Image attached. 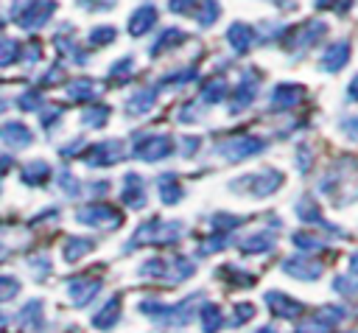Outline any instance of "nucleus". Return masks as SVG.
Masks as SVG:
<instances>
[{
  "mask_svg": "<svg viewBox=\"0 0 358 333\" xmlns=\"http://www.w3.org/2000/svg\"><path fill=\"white\" fill-rule=\"evenodd\" d=\"M28 3H31V0H11V17H17Z\"/></svg>",
  "mask_w": 358,
  "mask_h": 333,
  "instance_id": "bf43d9fd",
  "label": "nucleus"
},
{
  "mask_svg": "<svg viewBox=\"0 0 358 333\" xmlns=\"http://www.w3.org/2000/svg\"><path fill=\"white\" fill-rule=\"evenodd\" d=\"M336 327L333 325H327V322H322L319 316H310V319H305V322H299L296 327H294V333H333Z\"/></svg>",
  "mask_w": 358,
  "mask_h": 333,
  "instance_id": "c03bdc74",
  "label": "nucleus"
},
{
  "mask_svg": "<svg viewBox=\"0 0 358 333\" xmlns=\"http://www.w3.org/2000/svg\"><path fill=\"white\" fill-rule=\"evenodd\" d=\"M324 34H327V22L310 20V22H305V25H299V28H294V31L288 34V45L296 48V50H308V48L316 45Z\"/></svg>",
  "mask_w": 358,
  "mask_h": 333,
  "instance_id": "1a4fd4ad",
  "label": "nucleus"
},
{
  "mask_svg": "<svg viewBox=\"0 0 358 333\" xmlns=\"http://www.w3.org/2000/svg\"><path fill=\"white\" fill-rule=\"evenodd\" d=\"M313 316H319L322 322H327V325H333V327H336L338 322H344L347 311H344L341 305H333V302H330V305H322V308H319V311H316Z\"/></svg>",
  "mask_w": 358,
  "mask_h": 333,
  "instance_id": "37998d69",
  "label": "nucleus"
},
{
  "mask_svg": "<svg viewBox=\"0 0 358 333\" xmlns=\"http://www.w3.org/2000/svg\"><path fill=\"white\" fill-rule=\"evenodd\" d=\"M120 201H123L126 207H131V210H140V207H145V185H143V176H140V173L129 171V173L123 176Z\"/></svg>",
  "mask_w": 358,
  "mask_h": 333,
  "instance_id": "2eb2a0df",
  "label": "nucleus"
},
{
  "mask_svg": "<svg viewBox=\"0 0 358 333\" xmlns=\"http://www.w3.org/2000/svg\"><path fill=\"white\" fill-rule=\"evenodd\" d=\"M20 176H22L25 185H45L48 176H50V165H48L45 160H31V162L22 165Z\"/></svg>",
  "mask_w": 358,
  "mask_h": 333,
  "instance_id": "cd10ccee",
  "label": "nucleus"
},
{
  "mask_svg": "<svg viewBox=\"0 0 358 333\" xmlns=\"http://www.w3.org/2000/svg\"><path fill=\"white\" fill-rule=\"evenodd\" d=\"M20 294V280L17 277H8V274H0V302L11 299Z\"/></svg>",
  "mask_w": 358,
  "mask_h": 333,
  "instance_id": "de8ad7c7",
  "label": "nucleus"
},
{
  "mask_svg": "<svg viewBox=\"0 0 358 333\" xmlns=\"http://www.w3.org/2000/svg\"><path fill=\"white\" fill-rule=\"evenodd\" d=\"M282 271H288V277H296V280H316L322 274V263L308 255H294L282 260Z\"/></svg>",
  "mask_w": 358,
  "mask_h": 333,
  "instance_id": "f8f14e48",
  "label": "nucleus"
},
{
  "mask_svg": "<svg viewBox=\"0 0 358 333\" xmlns=\"http://www.w3.org/2000/svg\"><path fill=\"white\" fill-rule=\"evenodd\" d=\"M182 42H187V34L182 28H162L157 34V39L151 42V56H159V53H168L171 48H179Z\"/></svg>",
  "mask_w": 358,
  "mask_h": 333,
  "instance_id": "4be33fe9",
  "label": "nucleus"
},
{
  "mask_svg": "<svg viewBox=\"0 0 358 333\" xmlns=\"http://www.w3.org/2000/svg\"><path fill=\"white\" fill-rule=\"evenodd\" d=\"M20 319H22V325H28V327H42V302H39V299H31V302L20 311Z\"/></svg>",
  "mask_w": 358,
  "mask_h": 333,
  "instance_id": "ea45409f",
  "label": "nucleus"
},
{
  "mask_svg": "<svg viewBox=\"0 0 358 333\" xmlns=\"http://www.w3.org/2000/svg\"><path fill=\"white\" fill-rule=\"evenodd\" d=\"M333 291H338L341 297H355L358 294V274H336Z\"/></svg>",
  "mask_w": 358,
  "mask_h": 333,
  "instance_id": "4c0bfd02",
  "label": "nucleus"
},
{
  "mask_svg": "<svg viewBox=\"0 0 358 333\" xmlns=\"http://www.w3.org/2000/svg\"><path fill=\"white\" fill-rule=\"evenodd\" d=\"M341 129H344V134H347L350 140H358V115H355V118H344V120H341Z\"/></svg>",
  "mask_w": 358,
  "mask_h": 333,
  "instance_id": "5fc2aeb1",
  "label": "nucleus"
},
{
  "mask_svg": "<svg viewBox=\"0 0 358 333\" xmlns=\"http://www.w3.org/2000/svg\"><path fill=\"white\" fill-rule=\"evenodd\" d=\"M199 146H201V140H199V137H182V148H179V151H182L185 157H190Z\"/></svg>",
  "mask_w": 358,
  "mask_h": 333,
  "instance_id": "6e6d98bb",
  "label": "nucleus"
},
{
  "mask_svg": "<svg viewBox=\"0 0 358 333\" xmlns=\"http://www.w3.org/2000/svg\"><path fill=\"white\" fill-rule=\"evenodd\" d=\"M98 92H101L98 84H95L92 78H87V76H81V78H76V81L67 84V95H70V101H95Z\"/></svg>",
  "mask_w": 358,
  "mask_h": 333,
  "instance_id": "bb28decb",
  "label": "nucleus"
},
{
  "mask_svg": "<svg viewBox=\"0 0 358 333\" xmlns=\"http://www.w3.org/2000/svg\"><path fill=\"white\" fill-rule=\"evenodd\" d=\"M199 0H168V8L173 11V14H193V6H196Z\"/></svg>",
  "mask_w": 358,
  "mask_h": 333,
  "instance_id": "603ef678",
  "label": "nucleus"
},
{
  "mask_svg": "<svg viewBox=\"0 0 358 333\" xmlns=\"http://www.w3.org/2000/svg\"><path fill=\"white\" fill-rule=\"evenodd\" d=\"M274 243H277L274 232L263 229V232H252V235H246V238L241 241V252H243V255H263V252L274 249Z\"/></svg>",
  "mask_w": 358,
  "mask_h": 333,
  "instance_id": "b1692460",
  "label": "nucleus"
},
{
  "mask_svg": "<svg viewBox=\"0 0 358 333\" xmlns=\"http://www.w3.org/2000/svg\"><path fill=\"white\" fill-rule=\"evenodd\" d=\"M257 87H260V73L257 70H246L229 98V112H243L246 106L255 104V95H257Z\"/></svg>",
  "mask_w": 358,
  "mask_h": 333,
  "instance_id": "6e6552de",
  "label": "nucleus"
},
{
  "mask_svg": "<svg viewBox=\"0 0 358 333\" xmlns=\"http://www.w3.org/2000/svg\"><path fill=\"white\" fill-rule=\"evenodd\" d=\"M162 238V218H148L145 224H140L134 229V235L129 238L126 249H137V246H148V243H159Z\"/></svg>",
  "mask_w": 358,
  "mask_h": 333,
  "instance_id": "a211bd4d",
  "label": "nucleus"
},
{
  "mask_svg": "<svg viewBox=\"0 0 358 333\" xmlns=\"http://www.w3.org/2000/svg\"><path fill=\"white\" fill-rule=\"evenodd\" d=\"M296 215H299L305 224H316V227H324V232H336V227L327 224V218L322 215V210H319V204L313 201V196H302V199L296 201Z\"/></svg>",
  "mask_w": 358,
  "mask_h": 333,
  "instance_id": "412c9836",
  "label": "nucleus"
},
{
  "mask_svg": "<svg viewBox=\"0 0 358 333\" xmlns=\"http://www.w3.org/2000/svg\"><path fill=\"white\" fill-rule=\"evenodd\" d=\"M173 151V140L168 134H137L131 146V157L143 162H159Z\"/></svg>",
  "mask_w": 358,
  "mask_h": 333,
  "instance_id": "20e7f679",
  "label": "nucleus"
},
{
  "mask_svg": "<svg viewBox=\"0 0 358 333\" xmlns=\"http://www.w3.org/2000/svg\"><path fill=\"white\" fill-rule=\"evenodd\" d=\"M201 115H204V101L201 98L187 101V104H182L176 109V120L179 123H196V120H201Z\"/></svg>",
  "mask_w": 358,
  "mask_h": 333,
  "instance_id": "473e14b6",
  "label": "nucleus"
},
{
  "mask_svg": "<svg viewBox=\"0 0 358 333\" xmlns=\"http://www.w3.org/2000/svg\"><path fill=\"white\" fill-rule=\"evenodd\" d=\"M106 118H109V106H103V104L90 106V109L81 112V123L90 126V129H101V126L106 123Z\"/></svg>",
  "mask_w": 358,
  "mask_h": 333,
  "instance_id": "c9c22d12",
  "label": "nucleus"
},
{
  "mask_svg": "<svg viewBox=\"0 0 358 333\" xmlns=\"http://www.w3.org/2000/svg\"><path fill=\"white\" fill-rule=\"evenodd\" d=\"M53 11H56V0H31L17 17H11L20 28H25V31H36V28H42L50 17H53Z\"/></svg>",
  "mask_w": 358,
  "mask_h": 333,
  "instance_id": "423d86ee",
  "label": "nucleus"
},
{
  "mask_svg": "<svg viewBox=\"0 0 358 333\" xmlns=\"http://www.w3.org/2000/svg\"><path fill=\"white\" fill-rule=\"evenodd\" d=\"M131 73H134V59H131V56H123V59H117V62L109 67V78H112V81H129Z\"/></svg>",
  "mask_w": 358,
  "mask_h": 333,
  "instance_id": "58836bf2",
  "label": "nucleus"
},
{
  "mask_svg": "<svg viewBox=\"0 0 358 333\" xmlns=\"http://www.w3.org/2000/svg\"><path fill=\"white\" fill-rule=\"evenodd\" d=\"M302 95H305V90H302L299 84L282 81V84H277V87L271 90V95H268V109H271V112L291 109V106H296V104L302 101Z\"/></svg>",
  "mask_w": 358,
  "mask_h": 333,
  "instance_id": "9b49d317",
  "label": "nucleus"
},
{
  "mask_svg": "<svg viewBox=\"0 0 358 333\" xmlns=\"http://www.w3.org/2000/svg\"><path fill=\"white\" fill-rule=\"evenodd\" d=\"M280 185H282V173H280L277 168H260V171H255V173H246V176L235 179V182H232V190H246L249 196L263 199V196L274 193Z\"/></svg>",
  "mask_w": 358,
  "mask_h": 333,
  "instance_id": "f03ea898",
  "label": "nucleus"
},
{
  "mask_svg": "<svg viewBox=\"0 0 358 333\" xmlns=\"http://www.w3.org/2000/svg\"><path fill=\"white\" fill-rule=\"evenodd\" d=\"M157 20H159V11H157L154 3L137 6V8L131 11V17H129V34H131V36H143V34H148V31L157 25Z\"/></svg>",
  "mask_w": 358,
  "mask_h": 333,
  "instance_id": "4468645a",
  "label": "nucleus"
},
{
  "mask_svg": "<svg viewBox=\"0 0 358 333\" xmlns=\"http://www.w3.org/2000/svg\"><path fill=\"white\" fill-rule=\"evenodd\" d=\"M120 319V297H112L106 299V305L92 316V327L95 330H112Z\"/></svg>",
  "mask_w": 358,
  "mask_h": 333,
  "instance_id": "393cba45",
  "label": "nucleus"
},
{
  "mask_svg": "<svg viewBox=\"0 0 358 333\" xmlns=\"http://www.w3.org/2000/svg\"><path fill=\"white\" fill-rule=\"evenodd\" d=\"M90 249H92V241H90V238H78V235L67 238V241H64V246H62V252H64V260H67V263H76V260H78V257H84Z\"/></svg>",
  "mask_w": 358,
  "mask_h": 333,
  "instance_id": "c85d7f7f",
  "label": "nucleus"
},
{
  "mask_svg": "<svg viewBox=\"0 0 358 333\" xmlns=\"http://www.w3.org/2000/svg\"><path fill=\"white\" fill-rule=\"evenodd\" d=\"M255 28L252 25H246V22H232L229 28H227V45L241 56V53H246L249 48H252V42H255Z\"/></svg>",
  "mask_w": 358,
  "mask_h": 333,
  "instance_id": "6ab92c4d",
  "label": "nucleus"
},
{
  "mask_svg": "<svg viewBox=\"0 0 358 333\" xmlns=\"http://www.w3.org/2000/svg\"><path fill=\"white\" fill-rule=\"evenodd\" d=\"M101 285H103V280L101 277H76V280H70L67 283V294H70V299H73V305H87V302H92V297L101 291Z\"/></svg>",
  "mask_w": 358,
  "mask_h": 333,
  "instance_id": "ddd939ff",
  "label": "nucleus"
},
{
  "mask_svg": "<svg viewBox=\"0 0 358 333\" xmlns=\"http://www.w3.org/2000/svg\"><path fill=\"white\" fill-rule=\"evenodd\" d=\"M17 106L25 109V112H34V109L42 106V95L36 90H28V92H22V98H17Z\"/></svg>",
  "mask_w": 358,
  "mask_h": 333,
  "instance_id": "09e8293b",
  "label": "nucleus"
},
{
  "mask_svg": "<svg viewBox=\"0 0 358 333\" xmlns=\"http://www.w3.org/2000/svg\"><path fill=\"white\" fill-rule=\"evenodd\" d=\"M266 146H268V140H263V137L241 134V137H229V140L218 143V146H215V154L224 157L227 162H241V160H246V157H255V154L266 151Z\"/></svg>",
  "mask_w": 358,
  "mask_h": 333,
  "instance_id": "7ed1b4c3",
  "label": "nucleus"
},
{
  "mask_svg": "<svg viewBox=\"0 0 358 333\" xmlns=\"http://www.w3.org/2000/svg\"><path fill=\"white\" fill-rule=\"evenodd\" d=\"M90 190H92V193H95V196H98V193H101V196H103V193H106V190H109V182H92V187H90Z\"/></svg>",
  "mask_w": 358,
  "mask_h": 333,
  "instance_id": "052dcab7",
  "label": "nucleus"
},
{
  "mask_svg": "<svg viewBox=\"0 0 358 333\" xmlns=\"http://www.w3.org/2000/svg\"><path fill=\"white\" fill-rule=\"evenodd\" d=\"M62 78V64H53L50 70H48V76L42 78V84H53V81H59Z\"/></svg>",
  "mask_w": 358,
  "mask_h": 333,
  "instance_id": "4d7b16f0",
  "label": "nucleus"
},
{
  "mask_svg": "<svg viewBox=\"0 0 358 333\" xmlns=\"http://www.w3.org/2000/svg\"><path fill=\"white\" fill-rule=\"evenodd\" d=\"M123 157H126V148H123L120 140H101V143H95V146L87 148L84 162H87L90 168H101V165L106 168V165L120 162Z\"/></svg>",
  "mask_w": 358,
  "mask_h": 333,
  "instance_id": "0eeeda50",
  "label": "nucleus"
},
{
  "mask_svg": "<svg viewBox=\"0 0 358 333\" xmlns=\"http://www.w3.org/2000/svg\"><path fill=\"white\" fill-rule=\"evenodd\" d=\"M0 325H6V316H3V313H0Z\"/></svg>",
  "mask_w": 358,
  "mask_h": 333,
  "instance_id": "69168bd1",
  "label": "nucleus"
},
{
  "mask_svg": "<svg viewBox=\"0 0 358 333\" xmlns=\"http://www.w3.org/2000/svg\"><path fill=\"white\" fill-rule=\"evenodd\" d=\"M193 78H196V67H185V70H173V73L162 76L159 84H165V87H182V84H187Z\"/></svg>",
  "mask_w": 358,
  "mask_h": 333,
  "instance_id": "79ce46f5",
  "label": "nucleus"
},
{
  "mask_svg": "<svg viewBox=\"0 0 358 333\" xmlns=\"http://www.w3.org/2000/svg\"><path fill=\"white\" fill-rule=\"evenodd\" d=\"M20 56H22V45L17 39H11V36H3L0 39V67H8Z\"/></svg>",
  "mask_w": 358,
  "mask_h": 333,
  "instance_id": "f704fd0d",
  "label": "nucleus"
},
{
  "mask_svg": "<svg viewBox=\"0 0 358 333\" xmlns=\"http://www.w3.org/2000/svg\"><path fill=\"white\" fill-rule=\"evenodd\" d=\"M355 333H358V330H355Z\"/></svg>",
  "mask_w": 358,
  "mask_h": 333,
  "instance_id": "338daca9",
  "label": "nucleus"
},
{
  "mask_svg": "<svg viewBox=\"0 0 358 333\" xmlns=\"http://www.w3.org/2000/svg\"><path fill=\"white\" fill-rule=\"evenodd\" d=\"M199 325H201L204 333L221 330V327H224V313H221V308H218L215 302H201V308H199Z\"/></svg>",
  "mask_w": 358,
  "mask_h": 333,
  "instance_id": "a878e982",
  "label": "nucleus"
},
{
  "mask_svg": "<svg viewBox=\"0 0 358 333\" xmlns=\"http://www.w3.org/2000/svg\"><path fill=\"white\" fill-rule=\"evenodd\" d=\"M227 98V81L224 78H210V81H204V87H201V101L204 104H221Z\"/></svg>",
  "mask_w": 358,
  "mask_h": 333,
  "instance_id": "2f4dec72",
  "label": "nucleus"
},
{
  "mask_svg": "<svg viewBox=\"0 0 358 333\" xmlns=\"http://www.w3.org/2000/svg\"><path fill=\"white\" fill-rule=\"evenodd\" d=\"M350 266H352V271L358 274V252H352V255H350Z\"/></svg>",
  "mask_w": 358,
  "mask_h": 333,
  "instance_id": "e2e57ef3",
  "label": "nucleus"
},
{
  "mask_svg": "<svg viewBox=\"0 0 358 333\" xmlns=\"http://www.w3.org/2000/svg\"><path fill=\"white\" fill-rule=\"evenodd\" d=\"M115 36H117L115 25H95V28L90 31V45H92V48H101V45L115 42Z\"/></svg>",
  "mask_w": 358,
  "mask_h": 333,
  "instance_id": "a19ab883",
  "label": "nucleus"
},
{
  "mask_svg": "<svg viewBox=\"0 0 358 333\" xmlns=\"http://www.w3.org/2000/svg\"><path fill=\"white\" fill-rule=\"evenodd\" d=\"M218 274H221L227 283H232V285H255V277H252L249 271H241L238 266H221Z\"/></svg>",
  "mask_w": 358,
  "mask_h": 333,
  "instance_id": "e433bc0d",
  "label": "nucleus"
},
{
  "mask_svg": "<svg viewBox=\"0 0 358 333\" xmlns=\"http://www.w3.org/2000/svg\"><path fill=\"white\" fill-rule=\"evenodd\" d=\"M229 238H232V232H227V229H215L210 238L199 241L196 255H213V252H221V249L229 243Z\"/></svg>",
  "mask_w": 358,
  "mask_h": 333,
  "instance_id": "7c9ffc66",
  "label": "nucleus"
},
{
  "mask_svg": "<svg viewBox=\"0 0 358 333\" xmlns=\"http://www.w3.org/2000/svg\"><path fill=\"white\" fill-rule=\"evenodd\" d=\"M252 316H255V305H249V302H238V305H235V319H232V325L238 327V325L249 322Z\"/></svg>",
  "mask_w": 358,
  "mask_h": 333,
  "instance_id": "8fccbe9b",
  "label": "nucleus"
},
{
  "mask_svg": "<svg viewBox=\"0 0 358 333\" xmlns=\"http://www.w3.org/2000/svg\"><path fill=\"white\" fill-rule=\"evenodd\" d=\"M154 104H157V87H143L126 98L123 109H126V115H145V112H151Z\"/></svg>",
  "mask_w": 358,
  "mask_h": 333,
  "instance_id": "aec40b11",
  "label": "nucleus"
},
{
  "mask_svg": "<svg viewBox=\"0 0 358 333\" xmlns=\"http://www.w3.org/2000/svg\"><path fill=\"white\" fill-rule=\"evenodd\" d=\"M56 179H59V187H62L67 196H78V193H81V185H78V179H76V176H73L67 168H62Z\"/></svg>",
  "mask_w": 358,
  "mask_h": 333,
  "instance_id": "49530a36",
  "label": "nucleus"
},
{
  "mask_svg": "<svg viewBox=\"0 0 358 333\" xmlns=\"http://www.w3.org/2000/svg\"><path fill=\"white\" fill-rule=\"evenodd\" d=\"M266 308H268V313H271L274 319H296V316L305 311L302 302L291 299V297L282 294V291H268V294H266Z\"/></svg>",
  "mask_w": 358,
  "mask_h": 333,
  "instance_id": "9d476101",
  "label": "nucleus"
},
{
  "mask_svg": "<svg viewBox=\"0 0 358 333\" xmlns=\"http://www.w3.org/2000/svg\"><path fill=\"white\" fill-rule=\"evenodd\" d=\"M210 221H213L215 229H227V232H232V229L241 227L246 218H243V215H229V213H215Z\"/></svg>",
  "mask_w": 358,
  "mask_h": 333,
  "instance_id": "a18cd8bd",
  "label": "nucleus"
},
{
  "mask_svg": "<svg viewBox=\"0 0 358 333\" xmlns=\"http://www.w3.org/2000/svg\"><path fill=\"white\" fill-rule=\"evenodd\" d=\"M347 101H358V76H352V81L347 87Z\"/></svg>",
  "mask_w": 358,
  "mask_h": 333,
  "instance_id": "13d9d810",
  "label": "nucleus"
},
{
  "mask_svg": "<svg viewBox=\"0 0 358 333\" xmlns=\"http://www.w3.org/2000/svg\"><path fill=\"white\" fill-rule=\"evenodd\" d=\"M76 221L87 224V227H98V229H112V227L123 224V213L109 204H87V207L76 210Z\"/></svg>",
  "mask_w": 358,
  "mask_h": 333,
  "instance_id": "39448f33",
  "label": "nucleus"
},
{
  "mask_svg": "<svg viewBox=\"0 0 358 333\" xmlns=\"http://www.w3.org/2000/svg\"><path fill=\"white\" fill-rule=\"evenodd\" d=\"M291 243L299 249V252H313V249H324V241L313 235V229H302V232H294L291 235Z\"/></svg>",
  "mask_w": 358,
  "mask_h": 333,
  "instance_id": "72a5a7b5",
  "label": "nucleus"
},
{
  "mask_svg": "<svg viewBox=\"0 0 358 333\" xmlns=\"http://www.w3.org/2000/svg\"><path fill=\"white\" fill-rule=\"evenodd\" d=\"M201 297L204 294H187L182 302H173V305H165V302H157V299H143L140 302V311L143 313H148L154 322H159V325H173V327H179V325H187L190 319H193V313L199 311V305H201Z\"/></svg>",
  "mask_w": 358,
  "mask_h": 333,
  "instance_id": "f257e3e1",
  "label": "nucleus"
},
{
  "mask_svg": "<svg viewBox=\"0 0 358 333\" xmlns=\"http://www.w3.org/2000/svg\"><path fill=\"white\" fill-rule=\"evenodd\" d=\"M157 193H159V201H162V204H176V201L185 196V190H182V185H179V176L171 173V171L157 179Z\"/></svg>",
  "mask_w": 358,
  "mask_h": 333,
  "instance_id": "5701e85b",
  "label": "nucleus"
},
{
  "mask_svg": "<svg viewBox=\"0 0 358 333\" xmlns=\"http://www.w3.org/2000/svg\"><path fill=\"white\" fill-rule=\"evenodd\" d=\"M257 333H277V330H274V327H268V325H263V327H260Z\"/></svg>",
  "mask_w": 358,
  "mask_h": 333,
  "instance_id": "0e129e2a",
  "label": "nucleus"
},
{
  "mask_svg": "<svg viewBox=\"0 0 358 333\" xmlns=\"http://www.w3.org/2000/svg\"><path fill=\"white\" fill-rule=\"evenodd\" d=\"M59 118H62V106H50V109L42 112V126L50 129L53 123H59Z\"/></svg>",
  "mask_w": 358,
  "mask_h": 333,
  "instance_id": "864d4df0",
  "label": "nucleus"
},
{
  "mask_svg": "<svg viewBox=\"0 0 358 333\" xmlns=\"http://www.w3.org/2000/svg\"><path fill=\"white\" fill-rule=\"evenodd\" d=\"M196 6H199V8L193 11V17H196V22H199L201 28H210V25L218 20V14H221L218 0H199Z\"/></svg>",
  "mask_w": 358,
  "mask_h": 333,
  "instance_id": "c756f323",
  "label": "nucleus"
},
{
  "mask_svg": "<svg viewBox=\"0 0 358 333\" xmlns=\"http://www.w3.org/2000/svg\"><path fill=\"white\" fill-rule=\"evenodd\" d=\"M0 140L6 146H11V148H25V146H31L34 132L22 120H8V123L0 126Z\"/></svg>",
  "mask_w": 358,
  "mask_h": 333,
  "instance_id": "f3484780",
  "label": "nucleus"
},
{
  "mask_svg": "<svg viewBox=\"0 0 358 333\" xmlns=\"http://www.w3.org/2000/svg\"><path fill=\"white\" fill-rule=\"evenodd\" d=\"M11 162H14V160H11L8 154H0V173H6V171L11 168Z\"/></svg>",
  "mask_w": 358,
  "mask_h": 333,
  "instance_id": "680f3d73",
  "label": "nucleus"
},
{
  "mask_svg": "<svg viewBox=\"0 0 358 333\" xmlns=\"http://www.w3.org/2000/svg\"><path fill=\"white\" fill-rule=\"evenodd\" d=\"M347 62H350V42H347V39H338V42H333V45L322 53L319 67H322L324 73H338Z\"/></svg>",
  "mask_w": 358,
  "mask_h": 333,
  "instance_id": "dca6fc26",
  "label": "nucleus"
},
{
  "mask_svg": "<svg viewBox=\"0 0 358 333\" xmlns=\"http://www.w3.org/2000/svg\"><path fill=\"white\" fill-rule=\"evenodd\" d=\"M76 3L87 11H109V8H115L117 0H76Z\"/></svg>",
  "mask_w": 358,
  "mask_h": 333,
  "instance_id": "3c124183",
  "label": "nucleus"
}]
</instances>
